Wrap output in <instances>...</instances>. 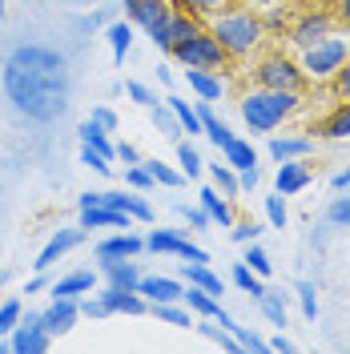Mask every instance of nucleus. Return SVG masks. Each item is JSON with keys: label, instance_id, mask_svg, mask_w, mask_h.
<instances>
[{"label": "nucleus", "instance_id": "19", "mask_svg": "<svg viewBox=\"0 0 350 354\" xmlns=\"http://www.w3.org/2000/svg\"><path fill=\"white\" fill-rule=\"evenodd\" d=\"M197 198H201V209H205L214 221H221V225H234V209H230V201H225V198H218V189H210V185H205Z\"/></svg>", "mask_w": 350, "mask_h": 354}, {"label": "nucleus", "instance_id": "20", "mask_svg": "<svg viewBox=\"0 0 350 354\" xmlns=\"http://www.w3.org/2000/svg\"><path fill=\"white\" fill-rule=\"evenodd\" d=\"M270 153H274V161H294V157L310 153V141L306 137H274L270 141Z\"/></svg>", "mask_w": 350, "mask_h": 354}, {"label": "nucleus", "instance_id": "41", "mask_svg": "<svg viewBox=\"0 0 350 354\" xmlns=\"http://www.w3.org/2000/svg\"><path fill=\"white\" fill-rule=\"evenodd\" d=\"M81 161H85L89 169H97V174H113L109 157H105V153H97V149H93V145H85V149H81Z\"/></svg>", "mask_w": 350, "mask_h": 354}, {"label": "nucleus", "instance_id": "13", "mask_svg": "<svg viewBox=\"0 0 350 354\" xmlns=\"http://www.w3.org/2000/svg\"><path fill=\"white\" fill-rule=\"evenodd\" d=\"M137 290H141L149 302H181V298H185V286L174 282V278H141Z\"/></svg>", "mask_w": 350, "mask_h": 354}, {"label": "nucleus", "instance_id": "7", "mask_svg": "<svg viewBox=\"0 0 350 354\" xmlns=\"http://www.w3.org/2000/svg\"><path fill=\"white\" fill-rule=\"evenodd\" d=\"M48 338H53V334L44 330L41 314H28V318L21 314L17 330H12V338H8V351H17V354H41V351H48Z\"/></svg>", "mask_w": 350, "mask_h": 354}, {"label": "nucleus", "instance_id": "28", "mask_svg": "<svg viewBox=\"0 0 350 354\" xmlns=\"http://www.w3.org/2000/svg\"><path fill=\"white\" fill-rule=\"evenodd\" d=\"M185 278H190V286H201V290H210L214 298L221 294V278H218V274H210L205 266H194V262H185Z\"/></svg>", "mask_w": 350, "mask_h": 354}, {"label": "nucleus", "instance_id": "46", "mask_svg": "<svg viewBox=\"0 0 350 354\" xmlns=\"http://www.w3.org/2000/svg\"><path fill=\"white\" fill-rule=\"evenodd\" d=\"M81 314H89V318H105V314H113V310L105 306V298H89V302H81Z\"/></svg>", "mask_w": 350, "mask_h": 354}, {"label": "nucleus", "instance_id": "54", "mask_svg": "<svg viewBox=\"0 0 350 354\" xmlns=\"http://www.w3.org/2000/svg\"><path fill=\"white\" fill-rule=\"evenodd\" d=\"M241 189H254V185H258V169H241Z\"/></svg>", "mask_w": 350, "mask_h": 354}, {"label": "nucleus", "instance_id": "60", "mask_svg": "<svg viewBox=\"0 0 350 354\" xmlns=\"http://www.w3.org/2000/svg\"><path fill=\"white\" fill-rule=\"evenodd\" d=\"M347 48H350V44H347Z\"/></svg>", "mask_w": 350, "mask_h": 354}, {"label": "nucleus", "instance_id": "42", "mask_svg": "<svg viewBox=\"0 0 350 354\" xmlns=\"http://www.w3.org/2000/svg\"><path fill=\"white\" fill-rule=\"evenodd\" d=\"M246 266H250V270H254V274H270V258H266V250L262 245H250V250H246Z\"/></svg>", "mask_w": 350, "mask_h": 354}, {"label": "nucleus", "instance_id": "40", "mask_svg": "<svg viewBox=\"0 0 350 354\" xmlns=\"http://www.w3.org/2000/svg\"><path fill=\"white\" fill-rule=\"evenodd\" d=\"M294 294H298V302H302V314H306V318H318V298H314V286H310V282H298Z\"/></svg>", "mask_w": 350, "mask_h": 354}, {"label": "nucleus", "instance_id": "30", "mask_svg": "<svg viewBox=\"0 0 350 354\" xmlns=\"http://www.w3.org/2000/svg\"><path fill=\"white\" fill-rule=\"evenodd\" d=\"M258 306L262 314L274 322V326H286V294H274V290H266L262 298H258Z\"/></svg>", "mask_w": 350, "mask_h": 354}, {"label": "nucleus", "instance_id": "10", "mask_svg": "<svg viewBox=\"0 0 350 354\" xmlns=\"http://www.w3.org/2000/svg\"><path fill=\"white\" fill-rule=\"evenodd\" d=\"M85 242V225H81V230H61V234H53V242L44 245L41 250V258H37V270H48V266L57 262V258H61V254H68V250H73V245H81Z\"/></svg>", "mask_w": 350, "mask_h": 354}, {"label": "nucleus", "instance_id": "35", "mask_svg": "<svg viewBox=\"0 0 350 354\" xmlns=\"http://www.w3.org/2000/svg\"><path fill=\"white\" fill-rule=\"evenodd\" d=\"M177 161H181V174L185 177L201 174V157H197V149L190 145V141H177Z\"/></svg>", "mask_w": 350, "mask_h": 354}, {"label": "nucleus", "instance_id": "4", "mask_svg": "<svg viewBox=\"0 0 350 354\" xmlns=\"http://www.w3.org/2000/svg\"><path fill=\"white\" fill-rule=\"evenodd\" d=\"M174 57L185 68H210V73H218V68L225 65V57H230V53H225V44H221L214 32H197L194 41L177 44Z\"/></svg>", "mask_w": 350, "mask_h": 354}, {"label": "nucleus", "instance_id": "34", "mask_svg": "<svg viewBox=\"0 0 350 354\" xmlns=\"http://www.w3.org/2000/svg\"><path fill=\"white\" fill-rule=\"evenodd\" d=\"M154 314L161 322H169V326H194V318L185 310H177V302H154Z\"/></svg>", "mask_w": 350, "mask_h": 354}, {"label": "nucleus", "instance_id": "8", "mask_svg": "<svg viewBox=\"0 0 350 354\" xmlns=\"http://www.w3.org/2000/svg\"><path fill=\"white\" fill-rule=\"evenodd\" d=\"M77 314H81L77 298H53V306L41 314V322H44V330L48 334H68L73 330V322H77Z\"/></svg>", "mask_w": 350, "mask_h": 354}, {"label": "nucleus", "instance_id": "31", "mask_svg": "<svg viewBox=\"0 0 350 354\" xmlns=\"http://www.w3.org/2000/svg\"><path fill=\"white\" fill-rule=\"evenodd\" d=\"M154 125L161 133H165V137H174V141H181V121H177V113L169 109V105H165V109H161V105H154Z\"/></svg>", "mask_w": 350, "mask_h": 354}, {"label": "nucleus", "instance_id": "43", "mask_svg": "<svg viewBox=\"0 0 350 354\" xmlns=\"http://www.w3.org/2000/svg\"><path fill=\"white\" fill-rule=\"evenodd\" d=\"M326 218L334 221V225H350V198H338V201H330Z\"/></svg>", "mask_w": 350, "mask_h": 354}, {"label": "nucleus", "instance_id": "16", "mask_svg": "<svg viewBox=\"0 0 350 354\" xmlns=\"http://www.w3.org/2000/svg\"><path fill=\"white\" fill-rule=\"evenodd\" d=\"M185 77H190V88H194L201 101H218L221 97V77L218 73H210V68H185Z\"/></svg>", "mask_w": 350, "mask_h": 354}, {"label": "nucleus", "instance_id": "57", "mask_svg": "<svg viewBox=\"0 0 350 354\" xmlns=\"http://www.w3.org/2000/svg\"><path fill=\"white\" fill-rule=\"evenodd\" d=\"M338 17H342V21L350 24V0H342V4H338Z\"/></svg>", "mask_w": 350, "mask_h": 354}, {"label": "nucleus", "instance_id": "18", "mask_svg": "<svg viewBox=\"0 0 350 354\" xmlns=\"http://www.w3.org/2000/svg\"><path fill=\"white\" fill-rule=\"evenodd\" d=\"M181 302H190V310H194L197 318H218V310H221V302L210 294V290H201V286H190L185 290V298Z\"/></svg>", "mask_w": 350, "mask_h": 354}, {"label": "nucleus", "instance_id": "1", "mask_svg": "<svg viewBox=\"0 0 350 354\" xmlns=\"http://www.w3.org/2000/svg\"><path fill=\"white\" fill-rule=\"evenodd\" d=\"M4 93L28 121H57L68 109V65L44 44H21L4 61Z\"/></svg>", "mask_w": 350, "mask_h": 354}, {"label": "nucleus", "instance_id": "25", "mask_svg": "<svg viewBox=\"0 0 350 354\" xmlns=\"http://www.w3.org/2000/svg\"><path fill=\"white\" fill-rule=\"evenodd\" d=\"M93 290V274H68L53 286V298H77V294H89Z\"/></svg>", "mask_w": 350, "mask_h": 354}, {"label": "nucleus", "instance_id": "27", "mask_svg": "<svg viewBox=\"0 0 350 354\" xmlns=\"http://www.w3.org/2000/svg\"><path fill=\"white\" fill-rule=\"evenodd\" d=\"M165 105L177 113V121H181V129L185 133H205V125H201V117H197V109H190L181 97H165Z\"/></svg>", "mask_w": 350, "mask_h": 354}, {"label": "nucleus", "instance_id": "49", "mask_svg": "<svg viewBox=\"0 0 350 354\" xmlns=\"http://www.w3.org/2000/svg\"><path fill=\"white\" fill-rule=\"evenodd\" d=\"M334 88H338V97H350V57H347V65L334 73Z\"/></svg>", "mask_w": 350, "mask_h": 354}, {"label": "nucleus", "instance_id": "53", "mask_svg": "<svg viewBox=\"0 0 350 354\" xmlns=\"http://www.w3.org/2000/svg\"><path fill=\"white\" fill-rule=\"evenodd\" d=\"M77 205H81V209H93V205H105V194H81V198H77Z\"/></svg>", "mask_w": 350, "mask_h": 354}, {"label": "nucleus", "instance_id": "11", "mask_svg": "<svg viewBox=\"0 0 350 354\" xmlns=\"http://www.w3.org/2000/svg\"><path fill=\"white\" fill-rule=\"evenodd\" d=\"M101 298L113 314H145V294L141 290H125L109 282V290H101Z\"/></svg>", "mask_w": 350, "mask_h": 354}, {"label": "nucleus", "instance_id": "56", "mask_svg": "<svg viewBox=\"0 0 350 354\" xmlns=\"http://www.w3.org/2000/svg\"><path fill=\"white\" fill-rule=\"evenodd\" d=\"M334 189H350V169H342V174L334 177Z\"/></svg>", "mask_w": 350, "mask_h": 354}, {"label": "nucleus", "instance_id": "45", "mask_svg": "<svg viewBox=\"0 0 350 354\" xmlns=\"http://www.w3.org/2000/svg\"><path fill=\"white\" fill-rule=\"evenodd\" d=\"M129 185H137V189H149V185H157V181H154V174H149L145 165H133V169H129Z\"/></svg>", "mask_w": 350, "mask_h": 354}, {"label": "nucleus", "instance_id": "14", "mask_svg": "<svg viewBox=\"0 0 350 354\" xmlns=\"http://www.w3.org/2000/svg\"><path fill=\"white\" fill-rule=\"evenodd\" d=\"M310 185V169L306 165H298V161H282V169L274 174V189L278 194H298V189H306Z\"/></svg>", "mask_w": 350, "mask_h": 354}, {"label": "nucleus", "instance_id": "48", "mask_svg": "<svg viewBox=\"0 0 350 354\" xmlns=\"http://www.w3.org/2000/svg\"><path fill=\"white\" fill-rule=\"evenodd\" d=\"M177 4H185V8H194V12H221L225 0H177Z\"/></svg>", "mask_w": 350, "mask_h": 354}, {"label": "nucleus", "instance_id": "33", "mask_svg": "<svg viewBox=\"0 0 350 354\" xmlns=\"http://www.w3.org/2000/svg\"><path fill=\"white\" fill-rule=\"evenodd\" d=\"M141 165H145V169L154 174V181H157V185H169V189H177V185L185 181V174H177V169H169L165 161H141Z\"/></svg>", "mask_w": 350, "mask_h": 354}, {"label": "nucleus", "instance_id": "44", "mask_svg": "<svg viewBox=\"0 0 350 354\" xmlns=\"http://www.w3.org/2000/svg\"><path fill=\"white\" fill-rule=\"evenodd\" d=\"M125 93H129L137 105H145V109H154V105H157V97H154L145 85H141V81H129V85H125Z\"/></svg>", "mask_w": 350, "mask_h": 354}, {"label": "nucleus", "instance_id": "29", "mask_svg": "<svg viewBox=\"0 0 350 354\" xmlns=\"http://www.w3.org/2000/svg\"><path fill=\"white\" fill-rule=\"evenodd\" d=\"M109 44H113V61L121 65L125 61V53H129V44H133V24H109Z\"/></svg>", "mask_w": 350, "mask_h": 354}, {"label": "nucleus", "instance_id": "52", "mask_svg": "<svg viewBox=\"0 0 350 354\" xmlns=\"http://www.w3.org/2000/svg\"><path fill=\"white\" fill-rule=\"evenodd\" d=\"M93 121H101L105 129H117V117H113V109H93Z\"/></svg>", "mask_w": 350, "mask_h": 354}, {"label": "nucleus", "instance_id": "12", "mask_svg": "<svg viewBox=\"0 0 350 354\" xmlns=\"http://www.w3.org/2000/svg\"><path fill=\"white\" fill-rule=\"evenodd\" d=\"M326 37H330V17H322V12H310L294 24V44H302V48L326 41Z\"/></svg>", "mask_w": 350, "mask_h": 354}, {"label": "nucleus", "instance_id": "22", "mask_svg": "<svg viewBox=\"0 0 350 354\" xmlns=\"http://www.w3.org/2000/svg\"><path fill=\"white\" fill-rule=\"evenodd\" d=\"M197 32V21H190V17H177L174 12V21H169V41H165V53H174L177 44H185V41H194Z\"/></svg>", "mask_w": 350, "mask_h": 354}, {"label": "nucleus", "instance_id": "2", "mask_svg": "<svg viewBox=\"0 0 350 354\" xmlns=\"http://www.w3.org/2000/svg\"><path fill=\"white\" fill-rule=\"evenodd\" d=\"M294 105H298V93H286V88H254L241 101V117H246V125L254 133H270L294 113Z\"/></svg>", "mask_w": 350, "mask_h": 354}, {"label": "nucleus", "instance_id": "36", "mask_svg": "<svg viewBox=\"0 0 350 354\" xmlns=\"http://www.w3.org/2000/svg\"><path fill=\"white\" fill-rule=\"evenodd\" d=\"M234 286L250 290L254 298H262V294H266V286H262V282H258V278H254V270H250V266H246V262H241V266H234Z\"/></svg>", "mask_w": 350, "mask_h": 354}, {"label": "nucleus", "instance_id": "23", "mask_svg": "<svg viewBox=\"0 0 350 354\" xmlns=\"http://www.w3.org/2000/svg\"><path fill=\"white\" fill-rule=\"evenodd\" d=\"M210 177H214V185H218L225 198H234L241 189V181H238V169L230 165V161H218V165H210Z\"/></svg>", "mask_w": 350, "mask_h": 354}, {"label": "nucleus", "instance_id": "55", "mask_svg": "<svg viewBox=\"0 0 350 354\" xmlns=\"http://www.w3.org/2000/svg\"><path fill=\"white\" fill-rule=\"evenodd\" d=\"M270 351H282V354H290V351H294V342H290V338H286V334H278V338H274V342H270Z\"/></svg>", "mask_w": 350, "mask_h": 354}, {"label": "nucleus", "instance_id": "17", "mask_svg": "<svg viewBox=\"0 0 350 354\" xmlns=\"http://www.w3.org/2000/svg\"><path fill=\"white\" fill-rule=\"evenodd\" d=\"M105 266V274H109V282L113 286H125V290H137V266L129 262V258H109V262H101Z\"/></svg>", "mask_w": 350, "mask_h": 354}, {"label": "nucleus", "instance_id": "37", "mask_svg": "<svg viewBox=\"0 0 350 354\" xmlns=\"http://www.w3.org/2000/svg\"><path fill=\"white\" fill-rule=\"evenodd\" d=\"M230 334H234V338H238V346L241 351H270V342H262V338H258V334H250L246 330V326H238V322H234V326H230Z\"/></svg>", "mask_w": 350, "mask_h": 354}, {"label": "nucleus", "instance_id": "59", "mask_svg": "<svg viewBox=\"0 0 350 354\" xmlns=\"http://www.w3.org/2000/svg\"><path fill=\"white\" fill-rule=\"evenodd\" d=\"M258 4H274V0H258Z\"/></svg>", "mask_w": 350, "mask_h": 354}, {"label": "nucleus", "instance_id": "26", "mask_svg": "<svg viewBox=\"0 0 350 354\" xmlns=\"http://www.w3.org/2000/svg\"><path fill=\"white\" fill-rule=\"evenodd\" d=\"M149 250H154V254H177V258H181V254H185V245L190 242H181V238H177V234H169V230H154V234H149Z\"/></svg>", "mask_w": 350, "mask_h": 354}, {"label": "nucleus", "instance_id": "38", "mask_svg": "<svg viewBox=\"0 0 350 354\" xmlns=\"http://www.w3.org/2000/svg\"><path fill=\"white\" fill-rule=\"evenodd\" d=\"M21 302H17V298H12V302H4V306H0V334H12L17 330V322H21Z\"/></svg>", "mask_w": 350, "mask_h": 354}, {"label": "nucleus", "instance_id": "32", "mask_svg": "<svg viewBox=\"0 0 350 354\" xmlns=\"http://www.w3.org/2000/svg\"><path fill=\"white\" fill-rule=\"evenodd\" d=\"M322 133H326L330 141H342V137H350V101L334 113V117H330L326 125H322Z\"/></svg>", "mask_w": 350, "mask_h": 354}, {"label": "nucleus", "instance_id": "58", "mask_svg": "<svg viewBox=\"0 0 350 354\" xmlns=\"http://www.w3.org/2000/svg\"><path fill=\"white\" fill-rule=\"evenodd\" d=\"M0 17H4V0H0Z\"/></svg>", "mask_w": 350, "mask_h": 354}, {"label": "nucleus", "instance_id": "50", "mask_svg": "<svg viewBox=\"0 0 350 354\" xmlns=\"http://www.w3.org/2000/svg\"><path fill=\"white\" fill-rule=\"evenodd\" d=\"M181 214H185V218H190V225H197V230H205V225L214 221L205 209H190V205H181Z\"/></svg>", "mask_w": 350, "mask_h": 354}, {"label": "nucleus", "instance_id": "5", "mask_svg": "<svg viewBox=\"0 0 350 354\" xmlns=\"http://www.w3.org/2000/svg\"><path fill=\"white\" fill-rule=\"evenodd\" d=\"M347 57H350V48L338 37H326V41H318V44H310L306 48V57H302V73L306 77H314V81H326V77H334L338 68L347 65Z\"/></svg>", "mask_w": 350, "mask_h": 354}, {"label": "nucleus", "instance_id": "3", "mask_svg": "<svg viewBox=\"0 0 350 354\" xmlns=\"http://www.w3.org/2000/svg\"><path fill=\"white\" fill-rule=\"evenodd\" d=\"M210 32L225 44V53L241 57V53H250L254 44L262 41V21L254 12H230V17H218Z\"/></svg>", "mask_w": 350, "mask_h": 354}, {"label": "nucleus", "instance_id": "15", "mask_svg": "<svg viewBox=\"0 0 350 354\" xmlns=\"http://www.w3.org/2000/svg\"><path fill=\"white\" fill-rule=\"evenodd\" d=\"M141 250H145V242L137 234H121V238H109V242L97 245V258L101 262H109V258H137Z\"/></svg>", "mask_w": 350, "mask_h": 354}, {"label": "nucleus", "instance_id": "6", "mask_svg": "<svg viewBox=\"0 0 350 354\" xmlns=\"http://www.w3.org/2000/svg\"><path fill=\"white\" fill-rule=\"evenodd\" d=\"M302 68L294 65V61H286V57H270V61H262V68H258V85L262 88H286V93H298L302 88Z\"/></svg>", "mask_w": 350, "mask_h": 354}, {"label": "nucleus", "instance_id": "21", "mask_svg": "<svg viewBox=\"0 0 350 354\" xmlns=\"http://www.w3.org/2000/svg\"><path fill=\"white\" fill-rule=\"evenodd\" d=\"M221 153H225V161H230V165H234L238 174H241V169H258V157H254V145H246L241 137H234V141H230V145H225Z\"/></svg>", "mask_w": 350, "mask_h": 354}, {"label": "nucleus", "instance_id": "39", "mask_svg": "<svg viewBox=\"0 0 350 354\" xmlns=\"http://www.w3.org/2000/svg\"><path fill=\"white\" fill-rule=\"evenodd\" d=\"M266 218H270V225H278V230H286V201H282V194L266 198Z\"/></svg>", "mask_w": 350, "mask_h": 354}, {"label": "nucleus", "instance_id": "9", "mask_svg": "<svg viewBox=\"0 0 350 354\" xmlns=\"http://www.w3.org/2000/svg\"><path fill=\"white\" fill-rule=\"evenodd\" d=\"M81 225H85V230H105V225H113V230H129L133 214L113 209V205H93V209H81Z\"/></svg>", "mask_w": 350, "mask_h": 354}, {"label": "nucleus", "instance_id": "24", "mask_svg": "<svg viewBox=\"0 0 350 354\" xmlns=\"http://www.w3.org/2000/svg\"><path fill=\"white\" fill-rule=\"evenodd\" d=\"M77 133H81V141H85V145H93L97 153L113 157V145H109V137H105V125H101V121H93V117H89V121H85Z\"/></svg>", "mask_w": 350, "mask_h": 354}, {"label": "nucleus", "instance_id": "51", "mask_svg": "<svg viewBox=\"0 0 350 354\" xmlns=\"http://www.w3.org/2000/svg\"><path fill=\"white\" fill-rule=\"evenodd\" d=\"M117 157H121L125 165H141V153H137L133 145H117Z\"/></svg>", "mask_w": 350, "mask_h": 354}, {"label": "nucleus", "instance_id": "47", "mask_svg": "<svg viewBox=\"0 0 350 354\" xmlns=\"http://www.w3.org/2000/svg\"><path fill=\"white\" fill-rule=\"evenodd\" d=\"M258 230H262V225H254V221H238V225H234V242H254Z\"/></svg>", "mask_w": 350, "mask_h": 354}]
</instances>
